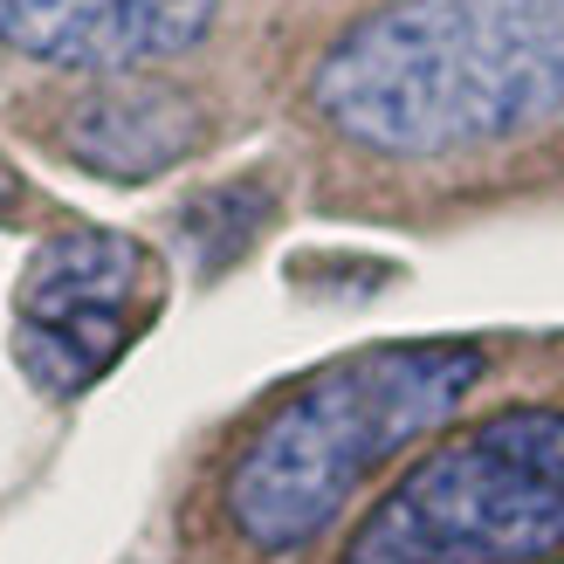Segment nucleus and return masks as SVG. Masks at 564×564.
<instances>
[{"mask_svg": "<svg viewBox=\"0 0 564 564\" xmlns=\"http://www.w3.org/2000/svg\"><path fill=\"white\" fill-rule=\"evenodd\" d=\"M358 152L447 159L564 118V0H392L310 76Z\"/></svg>", "mask_w": 564, "mask_h": 564, "instance_id": "nucleus-1", "label": "nucleus"}, {"mask_svg": "<svg viewBox=\"0 0 564 564\" xmlns=\"http://www.w3.org/2000/svg\"><path fill=\"white\" fill-rule=\"evenodd\" d=\"M475 379H482V351L462 337L372 345L310 372L269 406V420L220 475V510L235 538L262 557L317 544L345 517L365 475L455 420Z\"/></svg>", "mask_w": 564, "mask_h": 564, "instance_id": "nucleus-2", "label": "nucleus"}, {"mask_svg": "<svg viewBox=\"0 0 564 564\" xmlns=\"http://www.w3.org/2000/svg\"><path fill=\"white\" fill-rule=\"evenodd\" d=\"M564 557V413L510 406L441 441L358 523L345 564H551Z\"/></svg>", "mask_w": 564, "mask_h": 564, "instance_id": "nucleus-3", "label": "nucleus"}, {"mask_svg": "<svg viewBox=\"0 0 564 564\" xmlns=\"http://www.w3.org/2000/svg\"><path fill=\"white\" fill-rule=\"evenodd\" d=\"M159 275L152 256L131 235L110 228H69L35 248L14 290V358L48 400H69L90 379H104L118 351L131 345L138 310L152 303Z\"/></svg>", "mask_w": 564, "mask_h": 564, "instance_id": "nucleus-4", "label": "nucleus"}, {"mask_svg": "<svg viewBox=\"0 0 564 564\" xmlns=\"http://www.w3.org/2000/svg\"><path fill=\"white\" fill-rule=\"evenodd\" d=\"M220 0H0V42L55 69H138L186 55Z\"/></svg>", "mask_w": 564, "mask_h": 564, "instance_id": "nucleus-5", "label": "nucleus"}, {"mask_svg": "<svg viewBox=\"0 0 564 564\" xmlns=\"http://www.w3.org/2000/svg\"><path fill=\"white\" fill-rule=\"evenodd\" d=\"M200 145V110L165 83H110L63 118V152L97 180H159Z\"/></svg>", "mask_w": 564, "mask_h": 564, "instance_id": "nucleus-6", "label": "nucleus"}, {"mask_svg": "<svg viewBox=\"0 0 564 564\" xmlns=\"http://www.w3.org/2000/svg\"><path fill=\"white\" fill-rule=\"evenodd\" d=\"M269 220V193L256 180H235V186H214L200 193L186 214H180V228L193 241V256H200V269H228L248 241H256V228Z\"/></svg>", "mask_w": 564, "mask_h": 564, "instance_id": "nucleus-7", "label": "nucleus"}]
</instances>
